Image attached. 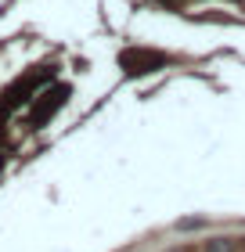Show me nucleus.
Returning <instances> with one entry per match:
<instances>
[{
	"label": "nucleus",
	"instance_id": "nucleus-1",
	"mask_svg": "<svg viewBox=\"0 0 245 252\" xmlns=\"http://www.w3.org/2000/svg\"><path fill=\"white\" fill-rule=\"evenodd\" d=\"M159 65H166V54H159V51H126L123 54L126 72H151Z\"/></svg>",
	"mask_w": 245,
	"mask_h": 252
},
{
	"label": "nucleus",
	"instance_id": "nucleus-2",
	"mask_svg": "<svg viewBox=\"0 0 245 252\" xmlns=\"http://www.w3.org/2000/svg\"><path fill=\"white\" fill-rule=\"evenodd\" d=\"M65 97H69V87H58L54 94H43V101H40L36 108H33V116H29V126H40L47 116H54V112L62 108V101H65Z\"/></svg>",
	"mask_w": 245,
	"mask_h": 252
}]
</instances>
